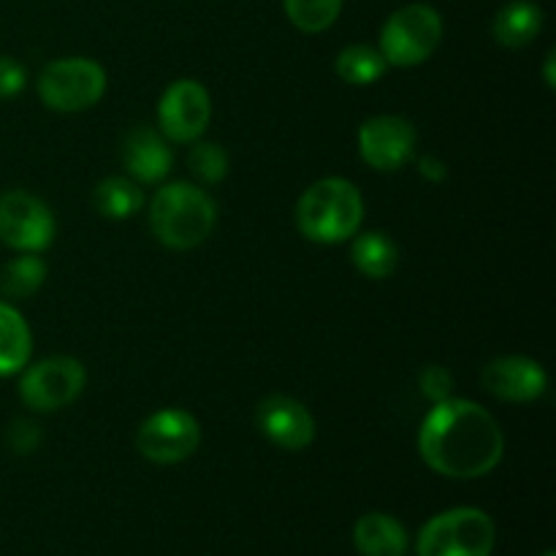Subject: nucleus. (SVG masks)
Listing matches in <instances>:
<instances>
[{
  "label": "nucleus",
  "mask_w": 556,
  "mask_h": 556,
  "mask_svg": "<svg viewBox=\"0 0 556 556\" xmlns=\"http://www.w3.org/2000/svg\"><path fill=\"white\" fill-rule=\"evenodd\" d=\"M543 11L530 0H514L497 11L492 22V36L505 49H525L541 36Z\"/></svg>",
  "instance_id": "nucleus-17"
},
{
  "label": "nucleus",
  "mask_w": 556,
  "mask_h": 556,
  "mask_svg": "<svg viewBox=\"0 0 556 556\" xmlns=\"http://www.w3.org/2000/svg\"><path fill=\"white\" fill-rule=\"evenodd\" d=\"M443 41V16L427 3H407L386 20L380 30V54L394 68L427 63Z\"/></svg>",
  "instance_id": "nucleus-5"
},
{
  "label": "nucleus",
  "mask_w": 556,
  "mask_h": 556,
  "mask_svg": "<svg viewBox=\"0 0 556 556\" xmlns=\"http://www.w3.org/2000/svg\"><path fill=\"white\" fill-rule=\"evenodd\" d=\"M364 223L362 190L345 177L309 185L296 204V226L315 244H340L356 237Z\"/></svg>",
  "instance_id": "nucleus-2"
},
{
  "label": "nucleus",
  "mask_w": 556,
  "mask_h": 556,
  "mask_svg": "<svg viewBox=\"0 0 556 556\" xmlns=\"http://www.w3.org/2000/svg\"><path fill=\"white\" fill-rule=\"evenodd\" d=\"M33 334L25 315L0 299V378L20 375L30 364Z\"/></svg>",
  "instance_id": "nucleus-16"
},
{
  "label": "nucleus",
  "mask_w": 556,
  "mask_h": 556,
  "mask_svg": "<svg viewBox=\"0 0 556 556\" xmlns=\"http://www.w3.org/2000/svg\"><path fill=\"white\" fill-rule=\"evenodd\" d=\"M418 386H421V394L429 402H443L451 396L454 389V375L443 367V364H429L427 369H421L418 375Z\"/></svg>",
  "instance_id": "nucleus-24"
},
{
  "label": "nucleus",
  "mask_w": 556,
  "mask_h": 556,
  "mask_svg": "<svg viewBox=\"0 0 556 556\" xmlns=\"http://www.w3.org/2000/svg\"><path fill=\"white\" fill-rule=\"evenodd\" d=\"M334 71L348 85L364 87L375 85L389 71V63L383 60L380 49L369 47V43H351L337 54Z\"/></svg>",
  "instance_id": "nucleus-21"
},
{
  "label": "nucleus",
  "mask_w": 556,
  "mask_h": 556,
  "mask_svg": "<svg viewBox=\"0 0 556 556\" xmlns=\"http://www.w3.org/2000/svg\"><path fill=\"white\" fill-rule=\"evenodd\" d=\"M483 389L503 402H535L546 394L548 375L530 356H500L483 367Z\"/></svg>",
  "instance_id": "nucleus-13"
},
{
  "label": "nucleus",
  "mask_w": 556,
  "mask_h": 556,
  "mask_svg": "<svg viewBox=\"0 0 556 556\" xmlns=\"http://www.w3.org/2000/svg\"><path fill=\"white\" fill-rule=\"evenodd\" d=\"M85 364L74 356H49L27 364L20 378V396L30 410L54 413L74 405L85 391Z\"/></svg>",
  "instance_id": "nucleus-7"
},
{
  "label": "nucleus",
  "mask_w": 556,
  "mask_h": 556,
  "mask_svg": "<svg viewBox=\"0 0 556 556\" xmlns=\"http://www.w3.org/2000/svg\"><path fill=\"white\" fill-rule=\"evenodd\" d=\"M543 556H554V552H546V554H543Z\"/></svg>",
  "instance_id": "nucleus-29"
},
{
  "label": "nucleus",
  "mask_w": 556,
  "mask_h": 556,
  "mask_svg": "<svg viewBox=\"0 0 556 556\" xmlns=\"http://www.w3.org/2000/svg\"><path fill=\"white\" fill-rule=\"evenodd\" d=\"M5 443H9V448L14 451V454H22V456L33 454V451L41 445V427L20 418V421L11 424L9 432H5Z\"/></svg>",
  "instance_id": "nucleus-25"
},
{
  "label": "nucleus",
  "mask_w": 556,
  "mask_h": 556,
  "mask_svg": "<svg viewBox=\"0 0 556 556\" xmlns=\"http://www.w3.org/2000/svg\"><path fill=\"white\" fill-rule=\"evenodd\" d=\"M103 92H106V71L90 58L52 60L38 76V96L52 112H87L101 101Z\"/></svg>",
  "instance_id": "nucleus-6"
},
{
  "label": "nucleus",
  "mask_w": 556,
  "mask_h": 556,
  "mask_svg": "<svg viewBox=\"0 0 556 556\" xmlns=\"http://www.w3.org/2000/svg\"><path fill=\"white\" fill-rule=\"evenodd\" d=\"M416 147V128L410 119L400 117V114H378L358 128V155L375 172H400L413 161Z\"/></svg>",
  "instance_id": "nucleus-11"
},
{
  "label": "nucleus",
  "mask_w": 556,
  "mask_h": 556,
  "mask_svg": "<svg viewBox=\"0 0 556 556\" xmlns=\"http://www.w3.org/2000/svg\"><path fill=\"white\" fill-rule=\"evenodd\" d=\"M342 3L345 0H282L291 25L309 36L329 30L337 16L342 14Z\"/></svg>",
  "instance_id": "nucleus-22"
},
{
  "label": "nucleus",
  "mask_w": 556,
  "mask_h": 556,
  "mask_svg": "<svg viewBox=\"0 0 556 556\" xmlns=\"http://www.w3.org/2000/svg\"><path fill=\"white\" fill-rule=\"evenodd\" d=\"M353 546L362 556H405L407 530L389 514H367L353 525Z\"/></svg>",
  "instance_id": "nucleus-15"
},
{
  "label": "nucleus",
  "mask_w": 556,
  "mask_h": 556,
  "mask_svg": "<svg viewBox=\"0 0 556 556\" xmlns=\"http://www.w3.org/2000/svg\"><path fill=\"white\" fill-rule=\"evenodd\" d=\"M201 443V427L193 413L166 407L144 418L136 432V448L155 465H179L195 454Z\"/></svg>",
  "instance_id": "nucleus-8"
},
{
  "label": "nucleus",
  "mask_w": 556,
  "mask_h": 556,
  "mask_svg": "<svg viewBox=\"0 0 556 556\" xmlns=\"http://www.w3.org/2000/svg\"><path fill=\"white\" fill-rule=\"evenodd\" d=\"M546 85L552 87V90H554V85H556V76H554V52H548V58H546Z\"/></svg>",
  "instance_id": "nucleus-28"
},
{
  "label": "nucleus",
  "mask_w": 556,
  "mask_h": 556,
  "mask_svg": "<svg viewBox=\"0 0 556 556\" xmlns=\"http://www.w3.org/2000/svg\"><path fill=\"white\" fill-rule=\"evenodd\" d=\"M123 163L134 182L157 185L172 172L174 155L172 147H168V139L161 130L139 125V128H134L125 136Z\"/></svg>",
  "instance_id": "nucleus-14"
},
{
  "label": "nucleus",
  "mask_w": 556,
  "mask_h": 556,
  "mask_svg": "<svg viewBox=\"0 0 556 556\" xmlns=\"http://www.w3.org/2000/svg\"><path fill=\"white\" fill-rule=\"evenodd\" d=\"M212 119V98L201 81L177 79L166 87L157 103V128L174 144H193L204 136Z\"/></svg>",
  "instance_id": "nucleus-10"
},
{
  "label": "nucleus",
  "mask_w": 556,
  "mask_h": 556,
  "mask_svg": "<svg viewBox=\"0 0 556 556\" xmlns=\"http://www.w3.org/2000/svg\"><path fill=\"white\" fill-rule=\"evenodd\" d=\"M418 454L438 476L476 481L497 470L505 454V438L486 407L448 396L434 402L421 421Z\"/></svg>",
  "instance_id": "nucleus-1"
},
{
  "label": "nucleus",
  "mask_w": 556,
  "mask_h": 556,
  "mask_svg": "<svg viewBox=\"0 0 556 556\" xmlns=\"http://www.w3.org/2000/svg\"><path fill=\"white\" fill-rule=\"evenodd\" d=\"M0 242L16 253H43L54 242V215L25 190L0 193Z\"/></svg>",
  "instance_id": "nucleus-9"
},
{
  "label": "nucleus",
  "mask_w": 556,
  "mask_h": 556,
  "mask_svg": "<svg viewBox=\"0 0 556 556\" xmlns=\"http://www.w3.org/2000/svg\"><path fill=\"white\" fill-rule=\"evenodd\" d=\"M261 434L282 451H304L315 443V418L299 400L286 394H271L255 410Z\"/></svg>",
  "instance_id": "nucleus-12"
},
{
  "label": "nucleus",
  "mask_w": 556,
  "mask_h": 556,
  "mask_svg": "<svg viewBox=\"0 0 556 556\" xmlns=\"http://www.w3.org/2000/svg\"><path fill=\"white\" fill-rule=\"evenodd\" d=\"M217 204L206 190L190 182H168L152 195L150 226L168 250H193L212 237Z\"/></svg>",
  "instance_id": "nucleus-3"
},
{
  "label": "nucleus",
  "mask_w": 556,
  "mask_h": 556,
  "mask_svg": "<svg viewBox=\"0 0 556 556\" xmlns=\"http://www.w3.org/2000/svg\"><path fill=\"white\" fill-rule=\"evenodd\" d=\"M418 172H421V177L432 179V182H443L445 174H448V168H445V163L440 161V157L427 155L418 161Z\"/></svg>",
  "instance_id": "nucleus-27"
},
{
  "label": "nucleus",
  "mask_w": 556,
  "mask_h": 556,
  "mask_svg": "<svg viewBox=\"0 0 556 556\" xmlns=\"http://www.w3.org/2000/svg\"><path fill=\"white\" fill-rule=\"evenodd\" d=\"M92 204L109 220H128L144 206V190L130 177H106L98 182Z\"/></svg>",
  "instance_id": "nucleus-19"
},
{
  "label": "nucleus",
  "mask_w": 556,
  "mask_h": 556,
  "mask_svg": "<svg viewBox=\"0 0 556 556\" xmlns=\"http://www.w3.org/2000/svg\"><path fill=\"white\" fill-rule=\"evenodd\" d=\"M497 527L481 508H451L418 532V556H492Z\"/></svg>",
  "instance_id": "nucleus-4"
},
{
  "label": "nucleus",
  "mask_w": 556,
  "mask_h": 556,
  "mask_svg": "<svg viewBox=\"0 0 556 556\" xmlns=\"http://www.w3.org/2000/svg\"><path fill=\"white\" fill-rule=\"evenodd\" d=\"M351 261L369 280H386L400 266V248L394 239L383 231H367L353 237Z\"/></svg>",
  "instance_id": "nucleus-18"
},
{
  "label": "nucleus",
  "mask_w": 556,
  "mask_h": 556,
  "mask_svg": "<svg viewBox=\"0 0 556 556\" xmlns=\"http://www.w3.org/2000/svg\"><path fill=\"white\" fill-rule=\"evenodd\" d=\"M27 85V71L20 60L0 54V101L20 96Z\"/></svg>",
  "instance_id": "nucleus-26"
},
{
  "label": "nucleus",
  "mask_w": 556,
  "mask_h": 556,
  "mask_svg": "<svg viewBox=\"0 0 556 556\" xmlns=\"http://www.w3.org/2000/svg\"><path fill=\"white\" fill-rule=\"evenodd\" d=\"M190 174L204 185H217L228 174V152L215 141H193L188 155Z\"/></svg>",
  "instance_id": "nucleus-23"
},
{
  "label": "nucleus",
  "mask_w": 556,
  "mask_h": 556,
  "mask_svg": "<svg viewBox=\"0 0 556 556\" xmlns=\"http://www.w3.org/2000/svg\"><path fill=\"white\" fill-rule=\"evenodd\" d=\"M47 282V264L38 253H22L0 269V293L5 299H30Z\"/></svg>",
  "instance_id": "nucleus-20"
}]
</instances>
